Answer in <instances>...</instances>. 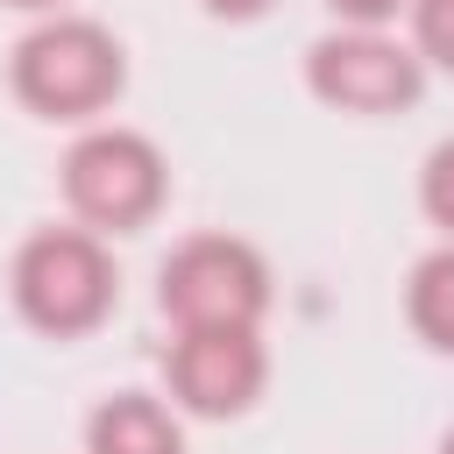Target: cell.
Instances as JSON below:
<instances>
[{
    "mask_svg": "<svg viewBox=\"0 0 454 454\" xmlns=\"http://www.w3.org/2000/svg\"><path fill=\"white\" fill-rule=\"evenodd\" d=\"M14 92L57 121L99 114L121 92V43L99 21H50L14 50Z\"/></svg>",
    "mask_w": 454,
    "mask_h": 454,
    "instance_id": "1",
    "label": "cell"
},
{
    "mask_svg": "<svg viewBox=\"0 0 454 454\" xmlns=\"http://www.w3.org/2000/svg\"><path fill=\"white\" fill-rule=\"evenodd\" d=\"M419 50L454 71V0H419Z\"/></svg>",
    "mask_w": 454,
    "mask_h": 454,
    "instance_id": "9",
    "label": "cell"
},
{
    "mask_svg": "<svg viewBox=\"0 0 454 454\" xmlns=\"http://www.w3.org/2000/svg\"><path fill=\"white\" fill-rule=\"evenodd\" d=\"M92 454H184V433L156 397L121 390L92 411Z\"/></svg>",
    "mask_w": 454,
    "mask_h": 454,
    "instance_id": "7",
    "label": "cell"
},
{
    "mask_svg": "<svg viewBox=\"0 0 454 454\" xmlns=\"http://www.w3.org/2000/svg\"><path fill=\"white\" fill-rule=\"evenodd\" d=\"M411 326L433 348H454V248H440L411 270Z\"/></svg>",
    "mask_w": 454,
    "mask_h": 454,
    "instance_id": "8",
    "label": "cell"
},
{
    "mask_svg": "<svg viewBox=\"0 0 454 454\" xmlns=\"http://www.w3.org/2000/svg\"><path fill=\"white\" fill-rule=\"evenodd\" d=\"M333 14H348V21H362V28H376V21H390L397 14V0H326Z\"/></svg>",
    "mask_w": 454,
    "mask_h": 454,
    "instance_id": "11",
    "label": "cell"
},
{
    "mask_svg": "<svg viewBox=\"0 0 454 454\" xmlns=\"http://www.w3.org/2000/svg\"><path fill=\"white\" fill-rule=\"evenodd\" d=\"M426 213L440 227H454V142H440L433 163H426Z\"/></svg>",
    "mask_w": 454,
    "mask_h": 454,
    "instance_id": "10",
    "label": "cell"
},
{
    "mask_svg": "<svg viewBox=\"0 0 454 454\" xmlns=\"http://www.w3.org/2000/svg\"><path fill=\"white\" fill-rule=\"evenodd\" d=\"M14 298L43 333H85L114 305V270L106 248L78 227H50L14 255Z\"/></svg>",
    "mask_w": 454,
    "mask_h": 454,
    "instance_id": "2",
    "label": "cell"
},
{
    "mask_svg": "<svg viewBox=\"0 0 454 454\" xmlns=\"http://www.w3.org/2000/svg\"><path fill=\"white\" fill-rule=\"evenodd\" d=\"M440 454H454V433H447V447H440Z\"/></svg>",
    "mask_w": 454,
    "mask_h": 454,
    "instance_id": "13",
    "label": "cell"
},
{
    "mask_svg": "<svg viewBox=\"0 0 454 454\" xmlns=\"http://www.w3.org/2000/svg\"><path fill=\"white\" fill-rule=\"evenodd\" d=\"M21 7H43V0H21Z\"/></svg>",
    "mask_w": 454,
    "mask_h": 454,
    "instance_id": "14",
    "label": "cell"
},
{
    "mask_svg": "<svg viewBox=\"0 0 454 454\" xmlns=\"http://www.w3.org/2000/svg\"><path fill=\"white\" fill-rule=\"evenodd\" d=\"M170 390L220 419V411H241L255 390H262V340L255 326H184V340L170 348Z\"/></svg>",
    "mask_w": 454,
    "mask_h": 454,
    "instance_id": "6",
    "label": "cell"
},
{
    "mask_svg": "<svg viewBox=\"0 0 454 454\" xmlns=\"http://www.w3.org/2000/svg\"><path fill=\"white\" fill-rule=\"evenodd\" d=\"M312 92L348 114H390V106L419 99V57L383 43L376 28L326 35V43H312Z\"/></svg>",
    "mask_w": 454,
    "mask_h": 454,
    "instance_id": "5",
    "label": "cell"
},
{
    "mask_svg": "<svg viewBox=\"0 0 454 454\" xmlns=\"http://www.w3.org/2000/svg\"><path fill=\"white\" fill-rule=\"evenodd\" d=\"M270 305L262 255L227 234H199L163 262V312L177 326H255Z\"/></svg>",
    "mask_w": 454,
    "mask_h": 454,
    "instance_id": "3",
    "label": "cell"
},
{
    "mask_svg": "<svg viewBox=\"0 0 454 454\" xmlns=\"http://www.w3.org/2000/svg\"><path fill=\"white\" fill-rule=\"evenodd\" d=\"M64 199L92 227H135L163 199V156L128 128H99L64 156Z\"/></svg>",
    "mask_w": 454,
    "mask_h": 454,
    "instance_id": "4",
    "label": "cell"
},
{
    "mask_svg": "<svg viewBox=\"0 0 454 454\" xmlns=\"http://www.w3.org/2000/svg\"><path fill=\"white\" fill-rule=\"evenodd\" d=\"M206 7H213V14H262L270 0H206Z\"/></svg>",
    "mask_w": 454,
    "mask_h": 454,
    "instance_id": "12",
    "label": "cell"
}]
</instances>
